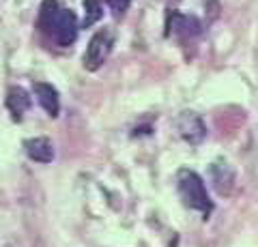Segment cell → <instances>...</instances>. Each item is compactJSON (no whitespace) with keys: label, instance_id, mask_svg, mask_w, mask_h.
<instances>
[{"label":"cell","instance_id":"obj_7","mask_svg":"<svg viewBox=\"0 0 258 247\" xmlns=\"http://www.w3.org/2000/svg\"><path fill=\"white\" fill-rule=\"evenodd\" d=\"M32 93H35L37 101L41 103V108L47 112V116L56 118L60 114V97H58V91H56L52 84L35 82V84H32Z\"/></svg>","mask_w":258,"mask_h":247},{"label":"cell","instance_id":"obj_9","mask_svg":"<svg viewBox=\"0 0 258 247\" xmlns=\"http://www.w3.org/2000/svg\"><path fill=\"white\" fill-rule=\"evenodd\" d=\"M30 103H32L30 95L22 86H11L9 93H7V108H9V112L15 121H22L24 112L30 110Z\"/></svg>","mask_w":258,"mask_h":247},{"label":"cell","instance_id":"obj_10","mask_svg":"<svg viewBox=\"0 0 258 247\" xmlns=\"http://www.w3.org/2000/svg\"><path fill=\"white\" fill-rule=\"evenodd\" d=\"M84 7V20H82V28H91L93 24H97L103 18V7L101 0H82Z\"/></svg>","mask_w":258,"mask_h":247},{"label":"cell","instance_id":"obj_12","mask_svg":"<svg viewBox=\"0 0 258 247\" xmlns=\"http://www.w3.org/2000/svg\"><path fill=\"white\" fill-rule=\"evenodd\" d=\"M106 5L110 7L112 15H116V18H120V15H123V13L129 9L132 0H106Z\"/></svg>","mask_w":258,"mask_h":247},{"label":"cell","instance_id":"obj_4","mask_svg":"<svg viewBox=\"0 0 258 247\" xmlns=\"http://www.w3.org/2000/svg\"><path fill=\"white\" fill-rule=\"evenodd\" d=\"M203 33V22L196 15L170 11L166 18V35L168 37H181V39H191Z\"/></svg>","mask_w":258,"mask_h":247},{"label":"cell","instance_id":"obj_13","mask_svg":"<svg viewBox=\"0 0 258 247\" xmlns=\"http://www.w3.org/2000/svg\"><path fill=\"white\" fill-rule=\"evenodd\" d=\"M205 9L209 11V18L215 20L220 15V3L217 0H205Z\"/></svg>","mask_w":258,"mask_h":247},{"label":"cell","instance_id":"obj_11","mask_svg":"<svg viewBox=\"0 0 258 247\" xmlns=\"http://www.w3.org/2000/svg\"><path fill=\"white\" fill-rule=\"evenodd\" d=\"M58 11H60V7H58V3H56V0H43V3H41L37 24H39V28H41L43 33H45L47 28H50V24L54 22L56 15H58Z\"/></svg>","mask_w":258,"mask_h":247},{"label":"cell","instance_id":"obj_15","mask_svg":"<svg viewBox=\"0 0 258 247\" xmlns=\"http://www.w3.org/2000/svg\"><path fill=\"white\" fill-rule=\"evenodd\" d=\"M7 247H11V245H7Z\"/></svg>","mask_w":258,"mask_h":247},{"label":"cell","instance_id":"obj_5","mask_svg":"<svg viewBox=\"0 0 258 247\" xmlns=\"http://www.w3.org/2000/svg\"><path fill=\"white\" fill-rule=\"evenodd\" d=\"M176 131L191 146L203 144V140L207 138V125L196 112H181L176 116Z\"/></svg>","mask_w":258,"mask_h":247},{"label":"cell","instance_id":"obj_1","mask_svg":"<svg viewBox=\"0 0 258 247\" xmlns=\"http://www.w3.org/2000/svg\"><path fill=\"white\" fill-rule=\"evenodd\" d=\"M176 191L185 206L194 211H200L207 217L213 211V200L209 198V191L203 177L194 170H181L176 174Z\"/></svg>","mask_w":258,"mask_h":247},{"label":"cell","instance_id":"obj_14","mask_svg":"<svg viewBox=\"0 0 258 247\" xmlns=\"http://www.w3.org/2000/svg\"><path fill=\"white\" fill-rule=\"evenodd\" d=\"M176 243H179V238H174V243H172V247H176Z\"/></svg>","mask_w":258,"mask_h":247},{"label":"cell","instance_id":"obj_6","mask_svg":"<svg viewBox=\"0 0 258 247\" xmlns=\"http://www.w3.org/2000/svg\"><path fill=\"white\" fill-rule=\"evenodd\" d=\"M209 174H211V183L215 191L220 196H230L232 189H235V170H232L230 163L226 161H215L211 168H209Z\"/></svg>","mask_w":258,"mask_h":247},{"label":"cell","instance_id":"obj_3","mask_svg":"<svg viewBox=\"0 0 258 247\" xmlns=\"http://www.w3.org/2000/svg\"><path fill=\"white\" fill-rule=\"evenodd\" d=\"M78 30H80V26H78L76 13L71 9H60L58 15L54 18V22L50 24V28H47L45 33L50 35L60 47H69V45L76 43Z\"/></svg>","mask_w":258,"mask_h":247},{"label":"cell","instance_id":"obj_8","mask_svg":"<svg viewBox=\"0 0 258 247\" xmlns=\"http://www.w3.org/2000/svg\"><path fill=\"white\" fill-rule=\"evenodd\" d=\"M24 150H26L28 159L37 163H50L54 159V144L50 138H43V135H39V138H30L24 142Z\"/></svg>","mask_w":258,"mask_h":247},{"label":"cell","instance_id":"obj_2","mask_svg":"<svg viewBox=\"0 0 258 247\" xmlns=\"http://www.w3.org/2000/svg\"><path fill=\"white\" fill-rule=\"evenodd\" d=\"M112 45H114V37L108 28H101L91 37V41L86 45V52H84V67L88 71H97L103 62L108 60L110 52H112Z\"/></svg>","mask_w":258,"mask_h":247}]
</instances>
